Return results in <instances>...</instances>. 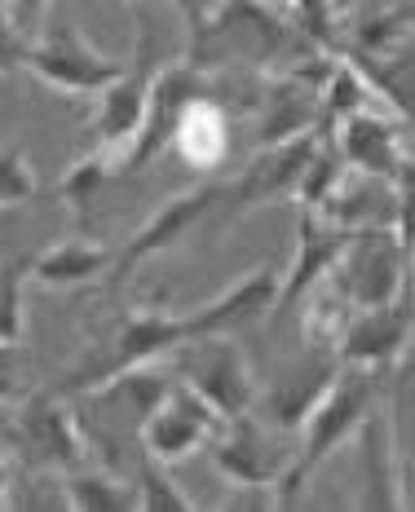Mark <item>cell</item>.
Returning a JSON list of instances; mask_svg holds the SVG:
<instances>
[{"instance_id":"cell-1","label":"cell","mask_w":415,"mask_h":512,"mask_svg":"<svg viewBox=\"0 0 415 512\" xmlns=\"http://www.w3.org/2000/svg\"><path fill=\"white\" fill-rule=\"evenodd\" d=\"M380 398V380L376 371L367 367H349V362H340L336 380L327 384V393L314 402V411L305 415V424L296 433H301V446H296V455L287 460L283 477L274 482L270 490V508H292L296 499H301L305 482L323 468L340 446L354 442L358 424L367 420V411L376 407Z\"/></svg>"},{"instance_id":"cell-2","label":"cell","mask_w":415,"mask_h":512,"mask_svg":"<svg viewBox=\"0 0 415 512\" xmlns=\"http://www.w3.org/2000/svg\"><path fill=\"white\" fill-rule=\"evenodd\" d=\"M18 58L40 84L71 93V98H98L124 71V62L102 53L71 18H45L31 36V45L18 49Z\"/></svg>"},{"instance_id":"cell-3","label":"cell","mask_w":415,"mask_h":512,"mask_svg":"<svg viewBox=\"0 0 415 512\" xmlns=\"http://www.w3.org/2000/svg\"><path fill=\"white\" fill-rule=\"evenodd\" d=\"M407 252L411 243L398 239L389 226H358L323 279L354 309L389 305L407 292Z\"/></svg>"},{"instance_id":"cell-4","label":"cell","mask_w":415,"mask_h":512,"mask_svg":"<svg viewBox=\"0 0 415 512\" xmlns=\"http://www.w3.org/2000/svg\"><path fill=\"white\" fill-rule=\"evenodd\" d=\"M177 362V380L190 384L199 398L208 402L221 420L230 415H248L252 402H257V371H252L248 354L239 345L217 332V336H199V340H186L182 349L168 354Z\"/></svg>"},{"instance_id":"cell-5","label":"cell","mask_w":415,"mask_h":512,"mask_svg":"<svg viewBox=\"0 0 415 512\" xmlns=\"http://www.w3.org/2000/svg\"><path fill=\"white\" fill-rule=\"evenodd\" d=\"M283 437L292 433H279L261 420V415H230L221 420V429L212 433V442L204 451L212 455V468L221 473V482L234 486V490H252V495H265L270 499L274 482L283 477L292 451L283 446Z\"/></svg>"},{"instance_id":"cell-6","label":"cell","mask_w":415,"mask_h":512,"mask_svg":"<svg viewBox=\"0 0 415 512\" xmlns=\"http://www.w3.org/2000/svg\"><path fill=\"white\" fill-rule=\"evenodd\" d=\"M14 442L23 446L36 464L58 468V473L80 468L84 455H89L84 420L67 407V393H58V389L27 393V398L18 402L14 407Z\"/></svg>"},{"instance_id":"cell-7","label":"cell","mask_w":415,"mask_h":512,"mask_svg":"<svg viewBox=\"0 0 415 512\" xmlns=\"http://www.w3.org/2000/svg\"><path fill=\"white\" fill-rule=\"evenodd\" d=\"M155 58L146 31L137 36V58L133 67H124L106 89L98 93V115H93V155H102L106 164L120 173V159L129 155L137 128H142L146 102H151V80H155Z\"/></svg>"},{"instance_id":"cell-8","label":"cell","mask_w":415,"mask_h":512,"mask_svg":"<svg viewBox=\"0 0 415 512\" xmlns=\"http://www.w3.org/2000/svg\"><path fill=\"white\" fill-rule=\"evenodd\" d=\"M217 429H221V415L212 411L208 402L190 389V384H182L173 376L168 393L155 402V411L142 420L137 437H142L146 460L173 468V464H182V460H190V455L204 451Z\"/></svg>"},{"instance_id":"cell-9","label":"cell","mask_w":415,"mask_h":512,"mask_svg":"<svg viewBox=\"0 0 415 512\" xmlns=\"http://www.w3.org/2000/svg\"><path fill=\"white\" fill-rule=\"evenodd\" d=\"M332 142L345 168L363 177H376V181H389L398 195H411V155H407V142H402V128L398 120H389L385 111L376 106H363V111L345 115L336 128H332Z\"/></svg>"},{"instance_id":"cell-10","label":"cell","mask_w":415,"mask_h":512,"mask_svg":"<svg viewBox=\"0 0 415 512\" xmlns=\"http://www.w3.org/2000/svg\"><path fill=\"white\" fill-rule=\"evenodd\" d=\"M195 98H208V71L204 67H164L155 71L151 80V102H146V115H142V128H137L129 155L120 159V173H137V168H146L151 159H159L168 151V137H173L177 120H182V111Z\"/></svg>"},{"instance_id":"cell-11","label":"cell","mask_w":415,"mask_h":512,"mask_svg":"<svg viewBox=\"0 0 415 512\" xmlns=\"http://www.w3.org/2000/svg\"><path fill=\"white\" fill-rule=\"evenodd\" d=\"M221 195H226V190L208 181V186H195V190H182V195L164 199V204H159L151 217H146L142 226L124 239V248L115 252V261H111V274H115V279H129L142 261H151V256L177 248V243H182L186 234L195 230L212 208H217Z\"/></svg>"},{"instance_id":"cell-12","label":"cell","mask_w":415,"mask_h":512,"mask_svg":"<svg viewBox=\"0 0 415 512\" xmlns=\"http://www.w3.org/2000/svg\"><path fill=\"white\" fill-rule=\"evenodd\" d=\"M411 345V296L402 292L389 305L354 309V318L345 323V332L336 340V358L349 367L385 371L389 362H398Z\"/></svg>"},{"instance_id":"cell-13","label":"cell","mask_w":415,"mask_h":512,"mask_svg":"<svg viewBox=\"0 0 415 512\" xmlns=\"http://www.w3.org/2000/svg\"><path fill=\"white\" fill-rule=\"evenodd\" d=\"M336 371H340V358L332 354V349L310 345V358H305L301 367H292L287 376L257 389L252 415H261V420L279 433H296L305 424V415L314 411V402L327 393V384L336 380Z\"/></svg>"},{"instance_id":"cell-14","label":"cell","mask_w":415,"mask_h":512,"mask_svg":"<svg viewBox=\"0 0 415 512\" xmlns=\"http://www.w3.org/2000/svg\"><path fill=\"white\" fill-rule=\"evenodd\" d=\"M349 234L354 230L327 221L318 208L296 212V248H292V265L279 274V301H274V314L296 309V301H301V296L336 265V256L345 252Z\"/></svg>"},{"instance_id":"cell-15","label":"cell","mask_w":415,"mask_h":512,"mask_svg":"<svg viewBox=\"0 0 415 512\" xmlns=\"http://www.w3.org/2000/svg\"><path fill=\"white\" fill-rule=\"evenodd\" d=\"M323 128H310V133H296L287 142L274 146H257V159L239 173L234 181V208L248 212V208H265V204H279V199H292L296 177H301L305 159L318 146Z\"/></svg>"},{"instance_id":"cell-16","label":"cell","mask_w":415,"mask_h":512,"mask_svg":"<svg viewBox=\"0 0 415 512\" xmlns=\"http://www.w3.org/2000/svg\"><path fill=\"white\" fill-rule=\"evenodd\" d=\"M279 274L274 265H261V270L243 274L234 287H226L221 296H212L199 309H190V323H195V340L199 336H217V332H234L243 323H257V318L274 314V301H279Z\"/></svg>"},{"instance_id":"cell-17","label":"cell","mask_w":415,"mask_h":512,"mask_svg":"<svg viewBox=\"0 0 415 512\" xmlns=\"http://www.w3.org/2000/svg\"><path fill=\"white\" fill-rule=\"evenodd\" d=\"M354 442H358V464H363V499H358V504L363 508H402L407 504L398 490V455L402 451H398V442H393L385 411L371 407L367 420L358 424Z\"/></svg>"},{"instance_id":"cell-18","label":"cell","mask_w":415,"mask_h":512,"mask_svg":"<svg viewBox=\"0 0 415 512\" xmlns=\"http://www.w3.org/2000/svg\"><path fill=\"white\" fill-rule=\"evenodd\" d=\"M111 261H115V248H106L98 239H62L31 252L27 274L40 287H84V283H98L102 274H111Z\"/></svg>"},{"instance_id":"cell-19","label":"cell","mask_w":415,"mask_h":512,"mask_svg":"<svg viewBox=\"0 0 415 512\" xmlns=\"http://www.w3.org/2000/svg\"><path fill=\"white\" fill-rule=\"evenodd\" d=\"M168 146H173V151L182 155L190 168H199V173H212V168H221V159L230 155L226 111H221L212 98H195L182 111V120H177L173 137H168Z\"/></svg>"},{"instance_id":"cell-20","label":"cell","mask_w":415,"mask_h":512,"mask_svg":"<svg viewBox=\"0 0 415 512\" xmlns=\"http://www.w3.org/2000/svg\"><path fill=\"white\" fill-rule=\"evenodd\" d=\"M62 504L71 512H137L133 508V482L106 473V468H71L62 477Z\"/></svg>"},{"instance_id":"cell-21","label":"cell","mask_w":415,"mask_h":512,"mask_svg":"<svg viewBox=\"0 0 415 512\" xmlns=\"http://www.w3.org/2000/svg\"><path fill=\"white\" fill-rule=\"evenodd\" d=\"M345 173H349V168H345V159H340V151H336L332 133H323V137H318V146L310 151V159H305L301 177H296L292 199L301 208H323L327 199H332V190H340Z\"/></svg>"},{"instance_id":"cell-22","label":"cell","mask_w":415,"mask_h":512,"mask_svg":"<svg viewBox=\"0 0 415 512\" xmlns=\"http://www.w3.org/2000/svg\"><path fill=\"white\" fill-rule=\"evenodd\" d=\"M27 265H31V252L0 261V340L5 345H23V332H27V283H31Z\"/></svg>"},{"instance_id":"cell-23","label":"cell","mask_w":415,"mask_h":512,"mask_svg":"<svg viewBox=\"0 0 415 512\" xmlns=\"http://www.w3.org/2000/svg\"><path fill=\"white\" fill-rule=\"evenodd\" d=\"M133 508L137 512H190L195 499L182 495V486L168 477V464L142 460V468L133 477Z\"/></svg>"},{"instance_id":"cell-24","label":"cell","mask_w":415,"mask_h":512,"mask_svg":"<svg viewBox=\"0 0 415 512\" xmlns=\"http://www.w3.org/2000/svg\"><path fill=\"white\" fill-rule=\"evenodd\" d=\"M287 27H292L296 40H310L318 49H332V40H336V14L327 0H292Z\"/></svg>"},{"instance_id":"cell-25","label":"cell","mask_w":415,"mask_h":512,"mask_svg":"<svg viewBox=\"0 0 415 512\" xmlns=\"http://www.w3.org/2000/svg\"><path fill=\"white\" fill-rule=\"evenodd\" d=\"M36 199V173L27 155L14 146H0V208H23Z\"/></svg>"},{"instance_id":"cell-26","label":"cell","mask_w":415,"mask_h":512,"mask_svg":"<svg viewBox=\"0 0 415 512\" xmlns=\"http://www.w3.org/2000/svg\"><path fill=\"white\" fill-rule=\"evenodd\" d=\"M18 389H23V345H5L0 340V407L14 402Z\"/></svg>"},{"instance_id":"cell-27","label":"cell","mask_w":415,"mask_h":512,"mask_svg":"<svg viewBox=\"0 0 415 512\" xmlns=\"http://www.w3.org/2000/svg\"><path fill=\"white\" fill-rule=\"evenodd\" d=\"M49 9H53V0H14L9 5V23H14V36L23 40V36H36V27L49 18Z\"/></svg>"},{"instance_id":"cell-28","label":"cell","mask_w":415,"mask_h":512,"mask_svg":"<svg viewBox=\"0 0 415 512\" xmlns=\"http://www.w3.org/2000/svg\"><path fill=\"white\" fill-rule=\"evenodd\" d=\"M18 36H14V23H9V0H0V71L5 67H14V58H18Z\"/></svg>"},{"instance_id":"cell-29","label":"cell","mask_w":415,"mask_h":512,"mask_svg":"<svg viewBox=\"0 0 415 512\" xmlns=\"http://www.w3.org/2000/svg\"><path fill=\"white\" fill-rule=\"evenodd\" d=\"M177 5H182V14H186V31H190L195 23H204V18H208L217 5H226V0H177Z\"/></svg>"},{"instance_id":"cell-30","label":"cell","mask_w":415,"mask_h":512,"mask_svg":"<svg viewBox=\"0 0 415 512\" xmlns=\"http://www.w3.org/2000/svg\"><path fill=\"white\" fill-rule=\"evenodd\" d=\"M14 508V468H9V460L0 455V512Z\"/></svg>"},{"instance_id":"cell-31","label":"cell","mask_w":415,"mask_h":512,"mask_svg":"<svg viewBox=\"0 0 415 512\" xmlns=\"http://www.w3.org/2000/svg\"><path fill=\"white\" fill-rule=\"evenodd\" d=\"M5 256H14V248H9V239H5V230H0V261H5Z\"/></svg>"}]
</instances>
